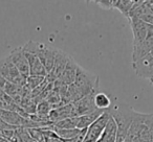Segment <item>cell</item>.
Wrapping results in <instances>:
<instances>
[{
	"instance_id": "cell-2",
	"label": "cell",
	"mask_w": 153,
	"mask_h": 142,
	"mask_svg": "<svg viewBox=\"0 0 153 142\" xmlns=\"http://www.w3.org/2000/svg\"><path fill=\"white\" fill-rule=\"evenodd\" d=\"M23 49L24 51L35 53L38 57V59L40 60L42 65L46 69L47 74L53 70L57 48L51 46H47L44 43L36 42V41L30 40L26 44L23 45Z\"/></svg>"
},
{
	"instance_id": "cell-18",
	"label": "cell",
	"mask_w": 153,
	"mask_h": 142,
	"mask_svg": "<svg viewBox=\"0 0 153 142\" xmlns=\"http://www.w3.org/2000/svg\"><path fill=\"white\" fill-rule=\"evenodd\" d=\"M134 4L133 0H113V9H117L126 17H129V13Z\"/></svg>"
},
{
	"instance_id": "cell-24",
	"label": "cell",
	"mask_w": 153,
	"mask_h": 142,
	"mask_svg": "<svg viewBox=\"0 0 153 142\" xmlns=\"http://www.w3.org/2000/svg\"><path fill=\"white\" fill-rule=\"evenodd\" d=\"M149 32L153 34V24H149Z\"/></svg>"
},
{
	"instance_id": "cell-20",
	"label": "cell",
	"mask_w": 153,
	"mask_h": 142,
	"mask_svg": "<svg viewBox=\"0 0 153 142\" xmlns=\"http://www.w3.org/2000/svg\"><path fill=\"white\" fill-rule=\"evenodd\" d=\"M53 108H51V104L46 100H42L37 104L36 108V114L40 117H44V118H49V113L51 112Z\"/></svg>"
},
{
	"instance_id": "cell-17",
	"label": "cell",
	"mask_w": 153,
	"mask_h": 142,
	"mask_svg": "<svg viewBox=\"0 0 153 142\" xmlns=\"http://www.w3.org/2000/svg\"><path fill=\"white\" fill-rule=\"evenodd\" d=\"M94 104L98 110L108 111L111 107V99L106 93L99 91L94 95Z\"/></svg>"
},
{
	"instance_id": "cell-4",
	"label": "cell",
	"mask_w": 153,
	"mask_h": 142,
	"mask_svg": "<svg viewBox=\"0 0 153 142\" xmlns=\"http://www.w3.org/2000/svg\"><path fill=\"white\" fill-rule=\"evenodd\" d=\"M0 75L4 79H7V82L15 84L19 87L26 86L27 77H23L20 73V71L13 64L9 55H5L4 57L0 60Z\"/></svg>"
},
{
	"instance_id": "cell-6",
	"label": "cell",
	"mask_w": 153,
	"mask_h": 142,
	"mask_svg": "<svg viewBox=\"0 0 153 142\" xmlns=\"http://www.w3.org/2000/svg\"><path fill=\"white\" fill-rule=\"evenodd\" d=\"M70 59H71V55H69L68 53H66L65 51L61 50V49L57 48L53 70L45 77V79H46L48 83H55V82L59 79L60 75L62 74V72H63L64 69L66 68V66H67Z\"/></svg>"
},
{
	"instance_id": "cell-25",
	"label": "cell",
	"mask_w": 153,
	"mask_h": 142,
	"mask_svg": "<svg viewBox=\"0 0 153 142\" xmlns=\"http://www.w3.org/2000/svg\"><path fill=\"white\" fill-rule=\"evenodd\" d=\"M150 82H151V84H152V85H153V79H151V81H150Z\"/></svg>"
},
{
	"instance_id": "cell-11",
	"label": "cell",
	"mask_w": 153,
	"mask_h": 142,
	"mask_svg": "<svg viewBox=\"0 0 153 142\" xmlns=\"http://www.w3.org/2000/svg\"><path fill=\"white\" fill-rule=\"evenodd\" d=\"M94 95L96 94H90V95H87L82 99H80L79 102H74V108L76 117L91 114V113L98 111L96 104H94Z\"/></svg>"
},
{
	"instance_id": "cell-10",
	"label": "cell",
	"mask_w": 153,
	"mask_h": 142,
	"mask_svg": "<svg viewBox=\"0 0 153 142\" xmlns=\"http://www.w3.org/2000/svg\"><path fill=\"white\" fill-rule=\"evenodd\" d=\"M79 67V64L76 63L74 59L69 60L67 66L59 77V79L53 83V86H69L74 83L76 77V70Z\"/></svg>"
},
{
	"instance_id": "cell-8",
	"label": "cell",
	"mask_w": 153,
	"mask_h": 142,
	"mask_svg": "<svg viewBox=\"0 0 153 142\" xmlns=\"http://www.w3.org/2000/svg\"><path fill=\"white\" fill-rule=\"evenodd\" d=\"M132 68L135 74L140 79H153V57L148 54L136 62H132Z\"/></svg>"
},
{
	"instance_id": "cell-9",
	"label": "cell",
	"mask_w": 153,
	"mask_h": 142,
	"mask_svg": "<svg viewBox=\"0 0 153 142\" xmlns=\"http://www.w3.org/2000/svg\"><path fill=\"white\" fill-rule=\"evenodd\" d=\"M7 55L23 77H30V65H28V61L23 51V46L16 47Z\"/></svg>"
},
{
	"instance_id": "cell-23",
	"label": "cell",
	"mask_w": 153,
	"mask_h": 142,
	"mask_svg": "<svg viewBox=\"0 0 153 142\" xmlns=\"http://www.w3.org/2000/svg\"><path fill=\"white\" fill-rule=\"evenodd\" d=\"M86 129H81V132L79 133V135L76 136V138L71 140H64V142H83L84 141V138H85V135H86Z\"/></svg>"
},
{
	"instance_id": "cell-16",
	"label": "cell",
	"mask_w": 153,
	"mask_h": 142,
	"mask_svg": "<svg viewBox=\"0 0 153 142\" xmlns=\"http://www.w3.org/2000/svg\"><path fill=\"white\" fill-rule=\"evenodd\" d=\"M105 111H101L98 110L96 112L91 113V114H87V115H83V116L79 117V120H78V124H76V129H86L101 116V115L104 113Z\"/></svg>"
},
{
	"instance_id": "cell-7",
	"label": "cell",
	"mask_w": 153,
	"mask_h": 142,
	"mask_svg": "<svg viewBox=\"0 0 153 142\" xmlns=\"http://www.w3.org/2000/svg\"><path fill=\"white\" fill-rule=\"evenodd\" d=\"M129 23L133 32V46L143 43L149 35V24L136 17L129 18Z\"/></svg>"
},
{
	"instance_id": "cell-21",
	"label": "cell",
	"mask_w": 153,
	"mask_h": 142,
	"mask_svg": "<svg viewBox=\"0 0 153 142\" xmlns=\"http://www.w3.org/2000/svg\"><path fill=\"white\" fill-rule=\"evenodd\" d=\"M45 81V77H39V75H30L26 81V86L30 88V90H35L37 87L42 85Z\"/></svg>"
},
{
	"instance_id": "cell-3",
	"label": "cell",
	"mask_w": 153,
	"mask_h": 142,
	"mask_svg": "<svg viewBox=\"0 0 153 142\" xmlns=\"http://www.w3.org/2000/svg\"><path fill=\"white\" fill-rule=\"evenodd\" d=\"M74 84L78 86L84 96L96 94L99 92L100 88V79L98 75L90 72L88 70L84 69L79 65L76 70V77Z\"/></svg>"
},
{
	"instance_id": "cell-26",
	"label": "cell",
	"mask_w": 153,
	"mask_h": 142,
	"mask_svg": "<svg viewBox=\"0 0 153 142\" xmlns=\"http://www.w3.org/2000/svg\"><path fill=\"white\" fill-rule=\"evenodd\" d=\"M150 54H151V55H152V57H153V50H152V52H151Z\"/></svg>"
},
{
	"instance_id": "cell-1",
	"label": "cell",
	"mask_w": 153,
	"mask_h": 142,
	"mask_svg": "<svg viewBox=\"0 0 153 142\" xmlns=\"http://www.w3.org/2000/svg\"><path fill=\"white\" fill-rule=\"evenodd\" d=\"M111 117L114 119L117 127V141L115 142H125L127 138L128 132L131 127L134 119L137 117L138 112L127 106V104H119L109 109Z\"/></svg>"
},
{
	"instance_id": "cell-12",
	"label": "cell",
	"mask_w": 153,
	"mask_h": 142,
	"mask_svg": "<svg viewBox=\"0 0 153 142\" xmlns=\"http://www.w3.org/2000/svg\"><path fill=\"white\" fill-rule=\"evenodd\" d=\"M153 50V34L149 32L147 39L140 44L133 46V52H132V62H136L142 57L150 54Z\"/></svg>"
},
{
	"instance_id": "cell-5",
	"label": "cell",
	"mask_w": 153,
	"mask_h": 142,
	"mask_svg": "<svg viewBox=\"0 0 153 142\" xmlns=\"http://www.w3.org/2000/svg\"><path fill=\"white\" fill-rule=\"evenodd\" d=\"M110 113L109 111H105L86 131V135L83 142H98L102 137L105 131L107 123L110 119Z\"/></svg>"
},
{
	"instance_id": "cell-15",
	"label": "cell",
	"mask_w": 153,
	"mask_h": 142,
	"mask_svg": "<svg viewBox=\"0 0 153 142\" xmlns=\"http://www.w3.org/2000/svg\"><path fill=\"white\" fill-rule=\"evenodd\" d=\"M117 123H115L114 119L112 117H110L106 127H105L104 133H103L102 137L100 138V140L98 142H115L117 141Z\"/></svg>"
},
{
	"instance_id": "cell-14",
	"label": "cell",
	"mask_w": 153,
	"mask_h": 142,
	"mask_svg": "<svg viewBox=\"0 0 153 142\" xmlns=\"http://www.w3.org/2000/svg\"><path fill=\"white\" fill-rule=\"evenodd\" d=\"M24 53H25V57L28 61V65H30V75L46 77L47 71L44 68V66L42 65V63L40 62V60L38 59V57L35 53L27 52V51H24Z\"/></svg>"
},
{
	"instance_id": "cell-22",
	"label": "cell",
	"mask_w": 153,
	"mask_h": 142,
	"mask_svg": "<svg viewBox=\"0 0 153 142\" xmlns=\"http://www.w3.org/2000/svg\"><path fill=\"white\" fill-rule=\"evenodd\" d=\"M100 7L104 10H112L113 9V0H97L94 1Z\"/></svg>"
},
{
	"instance_id": "cell-13",
	"label": "cell",
	"mask_w": 153,
	"mask_h": 142,
	"mask_svg": "<svg viewBox=\"0 0 153 142\" xmlns=\"http://www.w3.org/2000/svg\"><path fill=\"white\" fill-rule=\"evenodd\" d=\"M76 117L74 114V104H66V106L59 107L57 109H53L51 112L49 113V120L51 123L58 122L60 120H64L67 118H74Z\"/></svg>"
},
{
	"instance_id": "cell-19",
	"label": "cell",
	"mask_w": 153,
	"mask_h": 142,
	"mask_svg": "<svg viewBox=\"0 0 153 142\" xmlns=\"http://www.w3.org/2000/svg\"><path fill=\"white\" fill-rule=\"evenodd\" d=\"M55 134L62 140H71L79 135V129H53Z\"/></svg>"
}]
</instances>
